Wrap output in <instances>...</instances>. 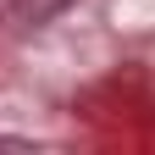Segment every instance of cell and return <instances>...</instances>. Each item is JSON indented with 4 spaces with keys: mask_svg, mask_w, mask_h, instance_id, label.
Listing matches in <instances>:
<instances>
[{
    "mask_svg": "<svg viewBox=\"0 0 155 155\" xmlns=\"http://www.w3.org/2000/svg\"><path fill=\"white\" fill-rule=\"evenodd\" d=\"M17 17H28V22H50L55 11H67V0H11Z\"/></svg>",
    "mask_w": 155,
    "mask_h": 155,
    "instance_id": "cell-1",
    "label": "cell"
}]
</instances>
